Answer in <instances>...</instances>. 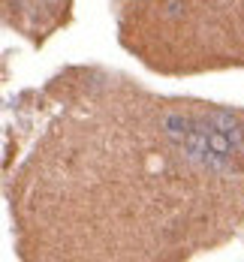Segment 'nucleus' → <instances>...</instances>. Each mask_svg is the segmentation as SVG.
Here are the masks:
<instances>
[{"label":"nucleus","instance_id":"nucleus-1","mask_svg":"<svg viewBox=\"0 0 244 262\" xmlns=\"http://www.w3.org/2000/svg\"><path fill=\"white\" fill-rule=\"evenodd\" d=\"M205 121L214 127V130L220 133H226L232 142H235V148H238V154H244V130H241V124L229 115V112H220V108H211L208 115H205Z\"/></svg>","mask_w":244,"mask_h":262},{"label":"nucleus","instance_id":"nucleus-2","mask_svg":"<svg viewBox=\"0 0 244 262\" xmlns=\"http://www.w3.org/2000/svg\"><path fill=\"white\" fill-rule=\"evenodd\" d=\"M193 124H196V121H190L187 115H181V112H169V115L160 118V130L166 133L169 139H175V142H181L184 136H190Z\"/></svg>","mask_w":244,"mask_h":262},{"label":"nucleus","instance_id":"nucleus-3","mask_svg":"<svg viewBox=\"0 0 244 262\" xmlns=\"http://www.w3.org/2000/svg\"><path fill=\"white\" fill-rule=\"evenodd\" d=\"M181 9H184V0H166V18L181 15Z\"/></svg>","mask_w":244,"mask_h":262}]
</instances>
